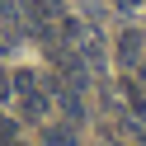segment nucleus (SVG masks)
Masks as SVG:
<instances>
[{
	"mask_svg": "<svg viewBox=\"0 0 146 146\" xmlns=\"http://www.w3.org/2000/svg\"><path fill=\"white\" fill-rule=\"evenodd\" d=\"M5 94H10V80H5V76H0V99H5Z\"/></svg>",
	"mask_w": 146,
	"mask_h": 146,
	"instance_id": "nucleus-8",
	"label": "nucleus"
},
{
	"mask_svg": "<svg viewBox=\"0 0 146 146\" xmlns=\"http://www.w3.org/2000/svg\"><path fill=\"white\" fill-rule=\"evenodd\" d=\"M0 19H14V0H0Z\"/></svg>",
	"mask_w": 146,
	"mask_h": 146,
	"instance_id": "nucleus-6",
	"label": "nucleus"
},
{
	"mask_svg": "<svg viewBox=\"0 0 146 146\" xmlns=\"http://www.w3.org/2000/svg\"><path fill=\"white\" fill-rule=\"evenodd\" d=\"M24 14H29V19L42 29V24L57 19V0H24Z\"/></svg>",
	"mask_w": 146,
	"mask_h": 146,
	"instance_id": "nucleus-4",
	"label": "nucleus"
},
{
	"mask_svg": "<svg viewBox=\"0 0 146 146\" xmlns=\"http://www.w3.org/2000/svg\"><path fill=\"white\" fill-rule=\"evenodd\" d=\"M118 10H137V5H141V0H113Z\"/></svg>",
	"mask_w": 146,
	"mask_h": 146,
	"instance_id": "nucleus-7",
	"label": "nucleus"
},
{
	"mask_svg": "<svg viewBox=\"0 0 146 146\" xmlns=\"http://www.w3.org/2000/svg\"><path fill=\"white\" fill-rule=\"evenodd\" d=\"M52 99L61 104V113H66L71 123H80V118H85V104H80V90H76V85H66V80H57V90H52Z\"/></svg>",
	"mask_w": 146,
	"mask_h": 146,
	"instance_id": "nucleus-3",
	"label": "nucleus"
},
{
	"mask_svg": "<svg viewBox=\"0 0 146 146\" xmlns=\"http://www.w3.org/2000/svg\"><path fill=\"white\" fill-rule=\"evenodd\" d=\"M141 47H146V38H141V33H137V29H123V33H118V42H113L118 66H127V71H132V66H141Z\"/></svg>",
	"mask_w": 146,
	"mask_h": 146,
	"instance_id": "nucleus-2",
	"label": "nucleus"
},
{
	"mask_svg": "<svg viewBox=\"0 0 146 146\" xmlns=\"http://www.w3.org/2000/svg\"><path fill=\"white\" fill-rule=\"evenodd\" d=\"M47 146H76V127H71V123L52 127V132H47Z\"/></svg>",
	"mask_w": 146,
	"mask_h": 146,
	"instance_id": "nucleus-5",
	"label": "nucleus"
},
{
	"mask_svg": "<svg viewBox=\"0 0 146 146\" xmlns=\"http://www.w3.org/2000/svg\"><path fill=\"white\" fill-rule=\"evenodd\" d=\"M14 94H19V113L29 118V123L47 118V108H52V94L38 85V76H33V71H19V76H14Z\"/></svg>",
	"mask_w": 146,
	"mask_h": 146,
	"instance_id": "nucleus-1",
	"label": "nucleus"
}]
</instances>
